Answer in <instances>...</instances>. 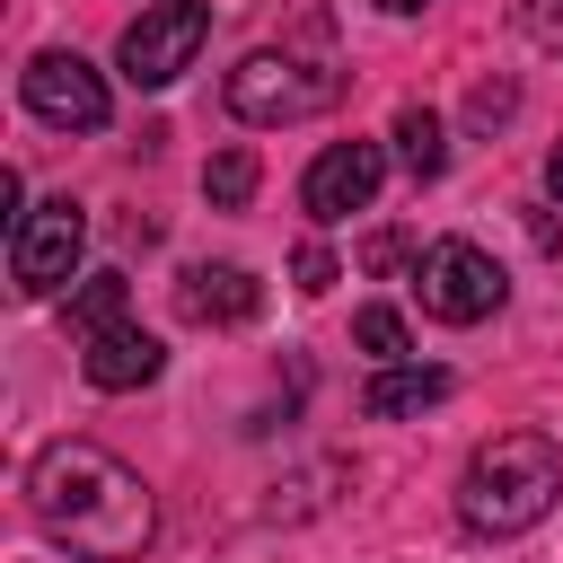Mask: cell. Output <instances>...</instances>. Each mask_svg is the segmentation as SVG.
<instances>
[{
  "mask_svg": "<svg viewBox=\"0 0 563 563\" xmlns=\"http://www.w3.org/2000/svg\"><path fill=\"white\" fill-rule=\"evenodd\" d=\"M255 176H264V167H255V150H246V141H238V150H220V158L202 167V194H211V211H238V202L255 194Z\"/></svg>",
  "mask_w": 563,
  "mask_h": 563,
  "instance_id": "cell-14",
  "label": "cell"
},
{
  "mask_svg": "<svg viewBox=\"0 0 563 563\" xmlns=\"http://www.w3.org/2000/svg\"><path fill=\"white\" fill-rule=\"evenodd\" d=\"M176 308H185L194 325H246V317L264 308V282H255L246 264H194V273L176 282Z\"/></svg>",
  "mask_w": 563,
  "mask_h": 563,
  "instance_id": "cell-10",
  "label": "cell"
},
{
  "mask_svg": "<svg viewBox=\"0 0 563 563\" xmlns=\"http://www.w3.org/2000/svg\"><path fill=\"white\" fill-rule=\"evenodd\" d=\"M440 396H449V369H431V361H378V378L361 387V413L405 422V413H431Z\"/></svg>",
  "mask_w": 563,
  "mask_h": 563,
  "instance_id": "cell-11",
  "label": "cell"
},
{
  "mask_svg": "<svg viewBox=\"0 0 563 563\" xmlns=\"http://www.w3.org/2000/svg\"><path fill=\"white\" fill-rule=\"evenodd\" d=\"M132 317V282L123 273H88L79 290H70V325L79 334H106V325H123Z\"/></svg>",
  "mask_w": 563,
  "mask_h": 563,
  "instance_id": "cell-13",
  "label": "cell"
},
{
  "mask_svg": "<svg viewBox=\"0 0 563 563\" xmlns=\"http://www.w3.org/2000/svg\"><path fill=\"white\" fill-rule=\"evenodd\" d=\"M563 501V449L545 431H493L457 475V519L475 537H528Z\"/></svg>",
  "mask_w": 563,
  "mask_h": 563,
  "instance_id": "cell-2",
  "label": "cell"
},
{
  "mask_svg": "<svg viewBox=\"0 0 563 563\" xmlns=\"http://www.w3.org/2000/svg\"><path fill=\"white\" fill-rule=\"evenodd\" d=\"M18 88H26V114L53 123V132H106V114H114L106 79H97L79 53H35Z\"/></svg>",
  "mask_w": 563,
  "mask_h": 563,
  "instance_id": "cell-8",
  "label": "cell"
},
{
  "mask_svg": "<svg viewBox=\"0 0 563 563\" xmlns=\"http://www.w3.org/2000/svg\"><path fill=\"white\" fill-rule=\"evenodd\" d=\"M387 141H396V158H405L413 185H431V176L449 167V132H440L431 106H396V132H387Z\"/></svg>",
  "mask_w": 563,
  "mask_h": 563,
  "instance_id": "cell-12",
  "label": "cell"
},
{
  "mask_svg": "<svg viewBox=\"0 0 563 563\" xmlns=\"http://www.w3.org/2000/svg\"><path fill=\"white\" fill-rule=\"evenodd\" d=\"M158 369H167V343H158V334H141L132 317H123V325H106V334H88V352H79V378H88V387H106V396L150 387Z\"/></svg>",
  "mask_w": 563,
  "mask_h": 563,
  "instance_id": "cell-9",
  "label": "cell"
},
{
  "mask_svg": "<svg viewBox=\"0 0 563 563\" xmlns=\"http://www.w3.org/2000/svg\"><path fill=\"white\" fill-rule=\"evenodd\" d=\"M378 176H387V150L378 141H325L308 158V176H299V211L317 229H334V220H352V211L378 202Z\"/></svg>",
  "mask_w": 563,
  "mask_h": 563,
  "instance_id": "cell-7",
  "label": "cell"
},
{
  "mask_svg": "<svg viewBox=\"0 0 563 563\" xmlns=\"http://www.w3.org/2000/svg\"><path fill=\"white\" fill-rule=\"evenodd\" d=\"M519 35L537 53H563V0H519Z\"/></svg>",
  "mask_w": 563,
  "mask_h": 563,
  "instance_id": "cell-16",
  "label": "cell"
},
{
  "mask_svg": "<svg viewBox=\"0 0 563 563\" xmlns=\"http://www.w3.org/2000/svg\"><path fill=\"white\" fill-rule=\"evenodd\" d=\"M413 290H422V317H440V325H484V317L510 299L501 264H493L475 238H440V246H422V255H413Z\"/></svg>",
  "mask_w": 563,
  "mask_h": 563,
  "instance_id": "cell-4",
  "label": "cell"
},
{
  "mask_svg": "<svg viewBox=\"0 0 563 563\" xmlns=\"http://www.w3.org/2000/svg\"><path fill=\"white\" fill-rule=\"evenodd\" d=\"M378 9H387V18H413V9H431V0H378Z\"/></svg>",
  "mask_w": 563,
  "mask_h": 563,
  "instance_id": "cell-21",
  "label": "cell"
},
{
  "mask_svg": "<svg viewBox=\"0 0 563 563\" xmlns=\"http://www.w3.org/2000/svg\"><path fill=\"white\" fill-rule=\"evenodd\" d=\"M352 343H361L369 361H405V352H413V334H405L396 308H361V317H352Z\"/></svg>",
  "mask_w": 563,
  "mask_h": 563,
  "instance_id": "cell-15",
  "label": "cell"
},
{
  "mask_svg": "<svg viewBox=\"0 0 563 563\" xmlns=\"http://www.w3.org/2000/svg\"><path fill=\"white\" fill-rule=\"evenodd\" d=\"M545 194L563 202V141H554V158H545Z\"/></svg>",
  "mask_w": 563,
  "mask_h": 563,
  "instance_id": "cell-20",
  "label": "cell"
},
{
  "mask_svg": "<svg viewBox=\"0 0 563 563\" xmlns=\"http://www.w3.org/2000/svg\"><path fill=\"white\" fill-rule=\"evenodd\" d=\"M26 510L79 563H141L150 537H158L150 484L114 449H97V440H44L35 466H26Z\"/></svg>",
  "mask_w": 563,
  "mask_h": 563,
  "instance_id": "cell-1",
  "label": "cell"
},
{
  "mask_svg": "<svg viewBox=\"0 0 563 563\" xmlns=\"http://www.w3.org/2000/svg\"><path fill=\"white\" fill-rule=\"evenodd\" d=\"M405 255H413V246H405V238H369V273H396V264H405Z\"/></svg>",
  "mask_w": 563,
  "mask_h": 563,
  "instance_id": "cell-19",
  "label": "cell"
},
{
  "mask_svg": "<svg viewBox=\"0 0 563 563\" xmlns=\"http://www.w3.org/2000/svg\"><path fill=\"white\" fill-rule=\"evenodd\" d=\"M334 273H343V264H334L325 246H299V255H290V282H299L308 299H317V290H334Z\"/></svg>",
  "mask_w": 563,
  "mask_h": 563,
  "instance_id": "cell-17",
  "label": "cell"
},
{
  "mask_svg": "<svg viewBox=\"0 0 563 563\" xmlns=\"http://www.w3.org/2000/svg\"><path fill=\"white\" fill-rule=\"evenodd\" d=\"M510 106H519V88H510V79H484V88H475V123H501Z\"/></svg>",
  "mask_w": 563,
  "mask_h": 563,
  "instance_id": "cell-18",
  "label": "cell"
},
{
  "mask_svg": "<svg viewBox=\"0 0 563 563\" xmlns=\"http://www.w3.org/2000/svg\"><path fill=\"white\" fill-rule=\"evenodd\" d=\"M202 44H211V0H158V9H141V18L123 26L114 62H123L132 88H176Z\"/></svg>",
  "mask_w": 563,
  "mask_h": 563,
  "instance_id": "cell-5",
  "label": "cell"
},
{
  "mask_svg": "<svg viewBox=\"0 0 563 563\" xmlns=\"http://www.w3.org/2000/svg\"><path fill=\"white\" fill-rule=\"evenodd\" d=\"M79 246H88V211H79L70 194L35 202V211L9 229V282H18V299H53V290L79 273Z\"/></svg>",
  "mask_w": 563,
  "mask_h": 563,
  "instance_id": "cell-6",
  "label": "cell"
},
{
  "mask_svg": "<svg viewBox=\"0 0 563 563\" xmlns=\"http://www.w3.org/2000/svg\"><path fill=\"white\" fill-rule=\"evenodd\" d=\"M343 97V70L334 62H299V53H246L229 70V114L238 123H308Z\"/></svg>",
  "mask_w": 563,
  "mask_h": 563,
  "instance_id": "cell-3",
  "label": "cell"
}]
</instances>
